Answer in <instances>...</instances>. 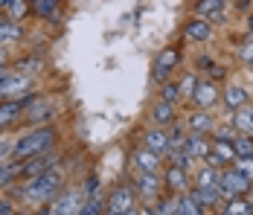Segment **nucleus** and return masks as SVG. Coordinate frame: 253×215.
<instances>
[{
  "instance_id": "8",
  "label": "nucleus",
  "mask_w": 253,
  "mask_h": 215,
  "mask_svg": "<svg viewBox=\"0 0 253 215\" xmlns=\"http://www.w3.org/2000/svg\"><path fill=\"white\" fill-rule=\"evenodd\" d=\"M55 166H61V154L55 148L41 151V154H32V157L21 160V180L24 177H32V174H41V172H50Z\"/></svg>"
},
{
  "instance_id": "16",
  "label": "nucleus",
  "mask_w": 253,
  "mask_h": 215,
  "mask_svg": "<svg viewBox=\"0 0 253 215\" xmlns=\"http://www.w3.org/2000/svg\"><path fill=\"white\" fill-rule=\"evenodd\" d=\"M143 145H146V148H152L154 154H160V157L166 160V154H169V148H172L169 128H160V125L146 128V131H143Z\"/></svg>"
},
{
  "instance_id": "31",
  "label": "nucleus",
  "mask_w": 253,
  "mask_h": 215,
  "mask_svg": "<svg viewBox=\"0 0 253 215\" xmlns=\"http://www.w3.org/2000/svg\"><path fill=\"white\" fill-rule=\"evenodd\" d=\"M160 99H166V102H183V96H180V85L172 82V79H166V82H160Z\"/></svg>"
},
{
  "instance_id": "28",
  "label": "nucleus",
  "mask_w": 253,
  "mask_h": 215,
  "mask_svg": "<svg viewBox=\"0 0 253 215\" xmlns=\"http://www.w3.org/2000/svg\"><path fill=\"white\" fill-rule=\"evenodd\" d=\"M218 213H224V215H253V204L248 201V195H245V198H230V201H224V204L218 207Z\"/></svg>"
},
{
  "instance_id": "4",
  "label": "nucleus",
  "mask_w": 253,
  "mask_h": 215,
  "mask_svg": "<svg viewBox=\"0 0 253 215\" xmlns=\"http://www.w3.org/2000/svg\"><path fill=\"white\" fill-rule=\"evenodd\" d=\"M218 189L224 195V201L230 198H245L253 192V180L248 174H242L236 166H224L221 169V177H218Z\"/></svg>"
},
{
  "instance_id": "39",
  "label": "nucleus",
  "mask_w": 253,
  "mask_h": 215,
  "mask_svg": "<svg viewBox=\"0 0 253 215\" xmlns=\"http://www.w3.org/2000/svg\"><path fill=\"white\" fill-rule=\"evenodd\" d=\"M230 6H233L236 12H251V9H253V0H230Z\"/></svg>"
},
{
  "instance_id": "13",
  "label": "nucleus",
  "mask_w": 253,
  "mask_h": 215,
  "mask_svg": "<svg viewBox=\"0 0 253 215\" xmlns=\"http://www.w3.org/2000/svg\"><path fill=\"white\" fill-rule=\"evenodd\" d=\"M180 64V49L175 47H166L157 58H154V64H152V79L160 85V82H166L172 73H175V67Z\"/></svg>"
},
{
  "instance_id": "30",
  "label": "nucleus",
  "mask_w": 253,
  "mask_h": 215,
  "mask_svg": "<svg viewBox=\"0 0 253 215\" xmlns=\"http://www.w3.org/2000/svg\"><path fill=\"white\" fill-rule=\"evenodd\" d=\"M221 160H224V166H233L236 160H239V154H236V148H233V143H227V140H212V145H210Z\"/></svg>"
},
{
  "instance_id": "40",
  "label": "nucleus",
  "mask_w": 253,
  "mask_h": 215,
  "mask_svg": "<svg viewBox=\"0 0 253 215\" xmlns=\"http://www.w3.org/2000/svg\"><path fill=\"white\" fill-rule=\"evenodd\" d=\"M96 186H99V177H96V174H90V177L84 180V195H93Z\"/></svg>"
},
{
  "instance_id": "45",
  "label": "nucleus",
  "mask_w": 253,
  "mask_h": 215,
  "mask_svg": "<svg viewBox=\"0 0 253 215\" xmlns=\"http://www.w3.org/2000/svg\"><path fill=\"white\" fill-rule=\"evenodd\" d=\"M6 73H9V64H0V79H3Z\"/></svg>"
},
{
  "instance_id": "21",
  "label": "nucleus",
  "mask_w": 253,
  "mask_h": 215,
  "mask_svg": "<svg viewBox=\"0 0 253 215\" xmlns=\"http://www.w3.org/2000/svg\"><path fill=\"white\" fill-rule=\"evenodd\" d=\"M210 145H212V140L207 137V134H189L186 131V140H183V151L195 160V163H201L204 157L210 154Z\"/></svg>"
},
{
  "instance_id": "17",
  "label": "nucleus",
  "mask_w": 253,
  "mask_h": 215,
  "mask_svg": "<svg viewBox=\"0 0 253 215\" xmlns=\"http://www.w3.org/2000/svg\"><path fill=\"white\" fill-rule=\"evenodd\" d=\"M131 166L140 169V172H154V174H160V172H163V157L154 154L152 148H146V145H137V148L131 151Z\"/></svg>"
},
{
  "instance_id": "22",
  "label": "nucleus",
  "mask_w": 253,
  "mask_h": 215,
  "mask_svg": "<svg viewBox=\"0 0 253 215\" xmlns=\"http://www.w3.org/2000/svg\"><path fill=\"white\" fill-rule=\"evenodd\" d=\"M230 125H233L239 134L253 137V108H251V105H245V108L233 111V114H230Z\"/></svg>"
},
{
  "instance_id": "24",
  "label": "nucleus",
  "mask_w": 253,
  "mask_h": 215,
  "mask_svg": "<svg viewBox=\"0 0 253 215\" xmlns=\"http://www.w3.org/2000/svg\"><path fill=\"white\" fill-rule=\"evenodd\" d=\"M18 41H24V26L18 24V21H0V44L3 47H9V44H18Z\"/></svg>"
},
{
  "instance_id": "26",
  "label": "nucleus",
  "mask_w": 253,
  "mask_h": 215,
  "mask_svg": "<svg viewBox=\"0 0 253 215\" xmlns=\"http://www.w3.org/2000/svg\"><path fill=\"white\" fill-rule=\"evenodd\" d=\"M218 177H221V169L210 166V163H201L198 172L192 174V186H218Z\"/></svg>"
},
{
  "instance_id": "10",
  "label": "nucleus",
  "mask_w": 253,
  "mask_h": 215,
  "mask_svg": "<svg viewBox=\"0 0 253 215\" xmlns=\"http://www.w3.org/2000/svg\"><path fill=\"white\" fill-rule=\"evenodd\" d=\"M160 177H163V189L169 192V195H183V192L192 189V172L175 166V163H169V166L163 169Z\"/></svg>"
},
{
  "instance_id": "35",
  "label": "nucleus",
  "mask_w": 253,
  "mask_h": 215,
  "mask_svg": "<svg viewBox=\"0 0 253 215\" xmlns=\"http://www.w3.org/2000/svg\"><path fill=\"white\" fill-rule=\"evenodd\" d=\"M233 148H236V154H239V157H251V151H253V137H248V134H236Z\"/></svg>"
},
{
  "instance_id": "38",
  "label": "nucleus",
  "mask_w": 253,
  "mask_h": 215,
  "mask_svg": "<svg viewBox=\"0 0 253 215\" xmlns=\"http://www.w3.org/2000/svg\"><path fill=\"white\" fill-rule=\"evenodd\" d=\"M233 166L239 169L242 174H248V177H251V180H253V160H251V157H239V160H236Z\"/></svg>"
},
{
  "instance_id": "14",
  "label": "nucleus",
  "mask_w": 253,
  "mask_h": 215,
  "mask_svg": "<svg viewBox=\"0 0 253 215\" xmlns=\"http://www.w3.org/2000/svg\"><path fill=\"white\" fill-rule=\"evenodd\" d=\"M183 125H186V131L189 134H212V128H215V114L212 111H207V108H195V111H189L186 114V120H183Z\"/></svg>"
},
{
  "instance_id": "23",
  "label": "nucleus",
  "mask_w": 253,
  "mask_h": 215,
  "mask_svg": "<svg viewBox=\"0 0 253 215\" xmlns=\"http://www.w3.org/2000/svg\"><path fill=\"white\" fill-rule=\"evenodd\" d=\"M18 180H21V163H18V160H12V157H9V160H3V163H0V192L12 189Z\"/></svg>"
},
{
  "instance_id": "1",
  "label": "nucleus",
  "mask_w": 253,
  "mask_h": 215,
  "mask_svg": "<svg viewBox=\"0 0 253 215\" xmlns=\"http://www.w3.org/2000/svg\"><path fill=\"white\" fill-rule=\"evenodd\" d=\"M61 189H64V172L55 166V169H50V172L24 177L21 186L15 192H18V198L26 201V204H50Z\"/></svg>"
},
{
  "instance_id": "15",
  "label": "nucleus",
  "mask_w": 253,
  "mask_h": 215,
  "mask_svg": "<svg viewBox=\"0 0 253 215\" xmlns=\"http://www.w3.org/2000/svg\"><path fill=\"white\" fill-rule=\"evenodd\" d=\"M55 120V108H52L50 102H44V99H32L29 105L24 108V120L26 125H47V122Z\"/></svg>"
},
{
  "instance_id": "36",
  "label": "nucleus",
  "mask_w": 253,
  "mask_h": 215,
  "mask_svg": "<svg viewBox=\"0 0 253 215\" xmlns=\"http://www.w3.org/2000/svg\"><path fill=\"white\" fill-rule=\"evenodd\" d=\"M212 64H215L212 55H198V58H195V73H198V76H201V73H210Z\"/></svg>"
},
{
  "instance_id": "5",
  "label": "nucleus",
  "mask_w": 253,
  "mask_h": 215,
  "mask_svg": "<svg viewBox=\"0 0 253 215\" xmlns=\"http://www.w3.org/2000/svg\"><path fill=\"white\" fill-rule=\"evenodd\" d=\"M131 186H134V192H137L140 201H149V204H154V201L166 192L163 189V177H160V174H154V172H140V169H134Z\"/></svg>"
},
{
  "instance_id": "47",
  "label": "nucleus",
  "mask_w": 253,
  "mask_h": 215,
  "mask_svg": "<svg viewBox=\"0 0 253 215\" xmlns=\"http://www.w3.org/2000/svg\"><path fill=\"white\" fill-rule=\"evenodd\" d=\"M26 3H35V0H26Z\"/></svg>"
},
{
  "instance_id": "19",
  "label": "nucleus",
  "mask_w": 253,
  "mask_h": 215,
  "mask_svg": "<svg viewBox=\"0 0 253 215\" xmlns=\"http://www.w3.org/2000/svg\"><path fill=\"white\" fill-rule=\"evenodd\" d=\"M224 6H227V0H195V9L192 12L198 18H207L210 24H227Z\"/></svg>"
},
{
  "instance_id": "9",
  "label": "nucleus",
  "mask_w": 253,
  "mask_h": 215,
  "mask_svg": "<svg viewBox=\"0 0 253 215\" xmlns=\"http://www.w3.org/2000/svg\"><path fill=\"white\" fill-rule=\"evenodd\" d=\"M195 108H207V111H215V105H221V87H218V82H212V79H198V85H195V93L189 99Z\"/></svg>"
},
{
  "instance_id": "12",
  "label": "nucleus",
  "mask_w": 253,
  "mask_h": 215,
  "mask_svg": "<svg viewBox=\"0 0 253 215\" xmlns=\"http://www.w3.org/2000/svg\"><path fill=\"white\" fill-rule=\"evenodd\" d=\"M212 38H215V29L207 18L195 15V18H189L183 24V41H189V44H210Z\"/></svg>"
},
{
  "instance_id": "18",
  "label": "nucleus",
  "mask_w": 253,
  "mask_h": 215,
  "mask_svg": "<svg viewBox=\"0 0 253 215\" xmlns=\"http://www.w3.org/2000/svg\"><path fill=\"white\" fill-rule=\"evenodd\" d=\"M149 120L152 125H160V128H169L172 122H177V105L175 102H166V99H157L152 108H149Z\"/></svg>"
},
{
  "instance_id": "7",
  "label": "nucleus",
  "mask_w": 253,
  "mask_h": 215,
  "mask_svg": "<svg viewBox=\"0 0 253 215\" xmlns=\"http://www.w3.org/2000/svg\"><path fill=\"white\" fill-rule=\"evenodd\" d=\"M84 198H87L84 192H67V189H61L50 201V204L44 207V213H50V215H79V213H82Z\"/></svg>"
},
{
  "instance_id": "2",
  "label": "nucleus",
  "mask_w": 253,
  "mask_h": 215,
  "mask_svg": "<svg viewBox=\"0 0 253 215\" xmlns=\"http://www.w3.org/2000/svg\"><path fill=\"white\" fill-rule=\"evenodd\" d=\"M58 145V128L47 122V125H32L26 134L21 137H15L12 140V151H9V157L12 160H26V157H32V154H41V151H50Z\"/></svg>"
},
{
  "instance_id": "11",
  "label": "nucleus",
  "mask_w": 253,
  "mask_h": 215,
  "mask_svg": "<svg viewBox=\"0 0 253 215\" xmlns=\"http://www.w3.org/2000/svg\"><path fill=\"white\" fill-rule=\"evenodd\" d=\"M253 96H251V90H248V85H242V82H227V85L221 87V105H224L227 114L239 111V108H245Z\"/></svg>"
},
{
  "instance_id": "6",
  "label": "nucleus",
  "mask_w": 253,
  "mask_h": 215,
  "mask_svg": "<svg viewBox=\"0 0 253 215\" xmlns=\"http://www.w3.org/2000/svg\"><path fill=\"white\" fill-rule=\"evenodd\" d=\"M35 79L26 76L21 70H9L0 79V99H24L26 93H32Z\"/></svg>"
},
{
  "instance_id": "44",
  "label": "nucleus",
  "mask_w": 253,
  "mask_h": 215,
  "mask_svg": "<svg viewBox=\"0 0 253 215\" xmlns=\"http://www.w3.org/2000/svg\"><path fill=\"white\" fill-rule=\"evenodd\" d=\"M9 3H12V0H0V12H6V9H9Z\"/></svg>"
},
{
  "instance_id": "37",
  "label": "nucleus",
  "mask_w": 253,
  "mask_h": 215,
  "mask_svg": "<svg viewBox=\"0 0 253 215\" xmlns=\"http://www.w3.org/2000/svg\"><path fill=\"white\" fill-rule=\"evenodd\" d=\"M207 79H212V82H224V79H227V67L215 61V64L210 67V73H207Z\"/></svg>"
},
{
  "instance_id": "27",
  "label": "nucleus",
  "mask_w": 253,
  "mask_h": 215,
  "mask_svg": "<svg viewBox=\"0 0 253 215\" xmlns=\"http://www.w3.org/2000/svg\"><path fill=\"white\" fill-rule=\"evenodd\" d=\"M61 3H64V0H35L32 9H35V15H38L41 21H58Z\"/></svg>"
},
{
  "instance_id": "41",
  "label": "nucleus",
  "mask_w": 253,
  "mask_h": 215,
  "mask_svg": "<svg viewBox=\"0 0 253 215\" xmlns=\"http://www.w3.org/2000/svg\"><path fill=\"white\" fill-rule=\"evenodd\" d=\"M0 213H3V215L15 213V207H12V201H0Z\"/></svg>"
},
{
  "instance_id": "34",
  "label": "nucleus",
  "mask_w": 253,
  "mask_h": 215,
  "mask_svg": "<svg viewBox=\"0 0 253 215\" xmlns=\"http://www.w3.org/2000/svg\"><path fill=\"white\" fill-rule=\"evenodd\" d=\"M26 12H29V3H26V0H12V3H9V9H6V18L21 24V21L26 18Z\"/></svg>"
},
{
  "instance_id": "46",
  "label": "nucleus",
  "mask_w": 253,
  "mask_h": 215,
  "mask_svg": "<svg viewBox=\"0 0 253 215\" xmlns=\"http://www.w3.org/2000/svg\"><path fill=\"white\" fill-rule=\"evenodd\" d=\"M0 21H6V12H0Z\"/></svg>"
},
{
  "instance_id": "25",
  "label": "nucleus",
  "mask_w": 253,
  "mask_h": 215,
  "mask_svg": "<svg viewBox=\"0 0 253 215\" xmlns=\"http://www.w3.org/2000/svg\"><path fill=\"white\" fill-rule=\"evenodd\" d=\"M201 204L192 198V192H183V195H175V215H204Z\"/></svg>"
},
{
  "instance_id": "32",
  "label": "nucleus",
  "mask_w": 253,
  "mask_h": 215,
  "mask_svg": "<svg viewBox=\"0 0 253 215\" xmlns=\"http://www.w3.org/2000/svg\"><path fill=\"white\" fill-rule=\"evenodd\" d=\"M198 79H201V76H198L195 70L186 73V76H180V82H177V85H180V96H183V102H189V99H192V93H195V85H198Z\"/></svg>"
},
{
  "instance_id": "29",
  "label": "nucleus",
  "mask_w": 253,
  "mask_h": 215,
  "mask_svg": "<svg viewBox=\"0 0 253 215\" xmlns=\"http://www.w3.org/2000/svg\"><path fill=\"white\" fill-rule=\"evenodd\" d=\"M236 61H239L242 67L253 70V35H245V38L239 41V47H236Z\"/></svg>"
},
{
  "instance_id": "43",
  "label": "nucleus",
  "mask_w": 253,
  "mask_h": 215,
  "mask_svg": "<svg viewBox=\"0 0 253 215\" xmlns=\"http://www.w3.org/2000/svg\"><path fill=\"white\" fill-rule=\"evenodd\" d=\"M245 26H248V35H253V12L248 15V24H245Z\"/></svg>"
},
{
  "instance_id": "42",
  "label": "nucleus",
  "mask_w": 253,
  "mask_h": 215,
  "mask_svg": "<svg viewBox=\"0 0 253 215\" xmlns=\"http://www.w3.org/2000/svg\"><path fill=\"white\" fill-rule=\"evenodd\" d=\"M9 61H12V58H9V49L0 44V64H9Z\"/></svg>"
},
{
  "instance_id": "20",
  "label": "nucleus",
  "mask_w": 253,
  "mask_h": 215,
  "mask_svg": "<svg viewBox=\"0 0 253 215\" xmlns=\"http://www.w3.org/2000/svg\"><path fill=\"white\" fill-rule=\"evenodd\" d=\"M192 198L201 204L204 210H210V213H215L221 204H224V195H221V189L218 186H192Z\"/></svg>"
},
{
  "instance_id": "33",
  "label": "nucleus",
  "mask_w": 253,
  "mask_h": 215,
  "mask_svg": "<svg viewBox=\"0 0 253 215\" xmlns=\"http://www.w3.org/2000/svg\"><path fill=\"white\" fill-rule=\"evenodd\" d=\"M99 213H105V198H99V195H87L79 215H99Z\"/></svg>"
},
{
  "instance_id": "3",
  "label": "nucleus",
  "mask_w": 253,
  "mask_h": 215,
  "mask_svg": "<svg viewBox=\"0 0 253 215\" xmlns=\"http://www.w3.org/2000/svg\"><path fill=\"white\" fill-rule=\"evenodd\" d=\"M137 192L131 183H117L105 198V213L111 215H134L137 213Z\"/></svg>"
},
{
  "instance_id": "48",
  "label": "nucleus",
  "mask_w": 253,
  "mask_h": 215,
  "mask_svg": "<svg viewBox=\"0 0 253 215\" xmlns=\"http://www.w3.org/2000/svg\"><path fill=\"white\" fill-rule=\"evenodd\" d=\"M251 160H253V151H251Z\"/></svg>"
}]
</instances>
